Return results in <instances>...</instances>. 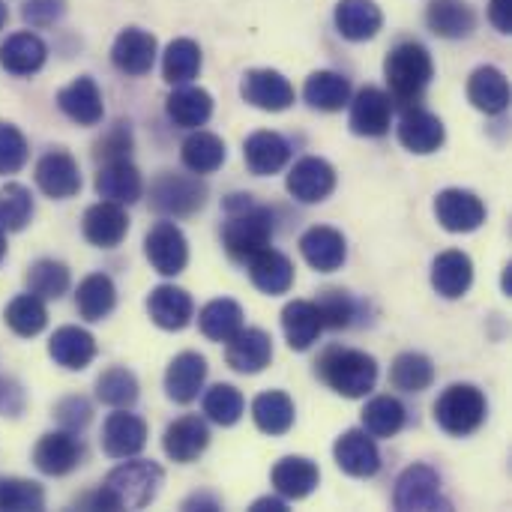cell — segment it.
Here are the masks:
<instances>
[{"instance_id":"83f0119b","label":"cell","mask_w":512,"mask_h":512,"mask_svg":"<svg viewBox=\"0 0 512 512\" xmlns=\"http://www.w3.org/2000/svg\"><path fill=\"white\" fill-rule=\"evenodd\" d=\"M96 192L102 201H114L120 207L135 204L144 195V180L138 168L123 159V162H105L96 174Z\"/></svg>"},{"instance_id":"bcb514c9","label":"cell","mask_w":512,"mask_h":512,"mask_svg":"<svg viewBox=\"0 0 512 512\" xmlns=\"http://www.w3.org/2000/svg\"><path fill=\"white\" fill-rule=\"evenodd\" d=\"M3 321H6V327H9L15 336L30 339V336H39V333L45 330V324H48V309H45V303H42L36 294H18V297L6 306Z\"/></svg>"},{"instance_id":"d6a6232c","label":"cell","mask_w":512,"mask_h":512,"mask_svg":"<svg viewBox=\"0 0 512 512\" xmlns=\"http://www.w3.org/2000/svg\"><path fill=\"white\" fill-rule=\"evenodd\" d=\"M48 354L57 366H63L69 372H81L96 357V339L81 327H60V330H54V336L48 342Z\"/></svg>"},{"instance_id":"3957f363","label":"cell","mask_w":512,"mask_h":512,"mask_svg":"<svg viewBox=\"0 0 512 512\" xmlns=\"http://www.w3.org/2000/svg\"><path fill=\"white\" fill-rule=\"evenodd\" d=\"M315 366H318L315 369L318 378L345 399H363L366 393L375 390V381H378V360L357 348L333 345L321 354Z\"/></svg>"},{"instance_id":"30bf717a","label":"cell","mask_w":512,"mask_h":512,"mask_svg":"<svg viewBox=\"0 0 512 512\" xmlns=\"http://www.w3.org/2000/svg\"><path fill=\"white\" fill-rule=\"evenodd\" d=\"M240 96L261 111H285L294 105V84L276 69H249L240 81Z\"/></svg>"},{"instance_id":"9a60e30c","label":"cell","mask_w":512,"mask_h":512,"mask_svg":"<svg viewBox=\"0 0 512 512\" xmlns=\"http://www.w3.org/2000/svg\"><path fill=\"white\" fill-rule=\"evenodd\" d=\"M225 363L240 375H258L273 360V339L258 327H243L234 339L225 342Z\"/></svg>"},{"instance_id":"91938a15","label":"cell","mask_w":512,"mask_h":512,"mask_svg":"<svg viewBox=\"0 0 512 512\" xmlns=\"http://www.w3.org/2000/svg\"><path fill=\"white\" fill-rule=\"evenodd\" d=\"M489 21L498 33H512V0H492L489 3Z\"/></svg>"},{"instance_id":"be15d7a7","label":"cell","mask_w":512,"mask_h":512,"mask_svg":"<svg viewBox=\"0 0 512 512\" xmlns=\"http://www.w3.org/2000/svg\"><path fill=\"white\" fill-rule=\"evenodd\" d=\"M6 21H9V9H6V3L0 0V30L6 27Z\"/></svg>"},{"instance_id":"836d02e7","label":"cell","mask_w":512,"mask_h":512,"mask_svg":"<svg viewBox=\"0 0 512 512\" xmlns=\"http://www.w3.org/2000/svg\"><path fill=\"white\" fill-rule=\"evenodd\" d=\"M426 24L441 39H468L477 30V15L465 0H432Z\"/></svg>"},{"instance_id":"6125c7cd","label":"cell","mask_w":512,"mask_h":512,"mask_svg":"<svg viewBox=\"0 0 512 512\" xmlns=\"http://www.w3.org/2000/svg\"><path fill=\"white\" fill-rule=\"evenodd\" d=\"M264 510H276V512H282V510H288V501L282 498V495H276V498H261V501H255L252 504V512H264Z\"/></svg>"},{"instance_id":"816d5d0a","label":"cell","mask_w":512,"mask_h":512,"mask_svg":"<svg viewBox=\"0 0 512 512\" xmlns=\"http://www.w3.org/2000/svg\"><path fill=\"white\" fill-rule=\"evenodd\" d=\"M243 408H246V402H243L240 390L231 387V384H216L204 396V414L216 426H234V423H240Z\"/></svg>"},{"instance_id":"f1b7e54d","label":"cell","mask_w":512,"mask_h":512,"mask_svg":"<svg viewBox=\"0 0 512 512\" xmlns=\"http://www.w3.org/2000/svg\"><path fill=\"white\" fill-rule=\"evenodd\" d=\"M474 282V261L462 249H447L432 264V285L447 300H462Z\"/></svg>"},{"instance_id":"1f68e13d","label":"cell","mask_w":512,"mask_h":512,"mask_svg":"<svg viewBox=\"0 0 512 512\" xmlns=\"http://www.w3.org/2000/svg\"><path fill=\"white\" fill-rule=\"evenodd\" d=\"M147 312H150L156 327H162V330H183V327H189L195 306H192V297L183 288L159 285L147 297Z\"/></svg>"},{"instance_id":"6f0895ef","label":"cell","mask_w":512,"mask_h":512,"mask_svg":"<svg viewBox=\"0 0 512 512\" xmlns=\"http://www.w3.org/2000/svg\"><path fill=\"white\" fill-rule=\"evenodd\" d=\"M21 15L30 27H51L66 15V3L63 0H27Z\"/></svg>"},{"instance_id":"11a10c76","label":"cell","mask_w":512,"mask_h":512,"mask_svg":"<svg viewBox=\"0 0 512 512\" xmlns=\"http://www.w3.org/2000/svg\"><path fill=\"white\" fill-rule=\"evenodd\" d=\"M27 153L30 150H27V138L21 135V129L0 120V174L6 177V174L21 171L27 162Z\"/></svg>"},{"instance_id":"2e32d148","label":"cell","mask_w":512,"mask_h":512,"mask_svg":"<svg viewBox=\"0 0 512 512\" xmlns=\"http://www.w3.org/2000/svg\"><path fill=\"white\" fill-rule=\"evenodd\" d=\"M336 465L339 471H345L348 477H375L381 471V453L375 438L366 429H348L336 447H333Z\"/></svg>"},{"instance_id":"ac0fdd59","label":"cell","mask_w":512,"mask_h":512,"mask_svg":"<svg viewBox=\"0 0 512 512\" xmlns=\"http://www.w3.org/2000/svg\"><path fill=\"white\" fill-rule=\"evenodd\" d=\"M147 447V423L117 408L102 426V450L111 459H132Z\"/></svg>"},{"instance_id":"f6af8a7d","label":"cell","mask_w":512,"mask_h":512,"mask_svg":"<svg viewBox=\"0 0 512 512\" xmlns=\"http://www.w3.org/2000/svg\"><path fill=\"white\" fill-rule=\"evenodd\" d=\"M408 411L396 396H375L363 411V429L372 438H396L405 429Z\"/></svg>"},{"instance_id":"94428289","label":"cell","mask_w":512,"mask_h":512,"mask_svg":"<svg viewBox=\"0 0 512 512\" xmlns=\"http://www.w3.org/2000/svg\"><path fill=\"white\" fill-rule=\"evenodd\" d=\"M183 510L216 512V510H222V504H219V498H213V495H192V498H186V501H183Z\"/></svg>"},{"instance_id":"4316f807","label":"cell","mask_w":512,"mask_h":512,"mask_svg":"<svg viewBox=\"0 0 512 512\" xmlns=\"http://www.w3.org/2000/svg\"><path fill=\"white\" fill-rule=\"evenodd\" d=\"M243 159L249 165L252 174L258 177H270L276 171H282L291 159V144L279 135V132H270V129H261V132H252L243 144Z\"/></svg>"},{"instance_id":"e0dca14e","label":"cell","mask_w":512,"mask_h":512,"mask_svg":"<svg viewBox=\"0 0 512 512\" xmlns=\"http://www.w3.org/2000/svg\"><path fill=\"white\" fill-rule=\"evenodd\" d=\"M36 186L48 195V198H72L81 189V171L72 153L66 150H48L39 162H36Z\"/></svg>"},{"instance_id":"7402d4cb","label":"cell","mask_w":512,"mask_h":512,"mask_svg":"<svg viewBox=\"0 0 512 512\" xmlns=\"http://www.w3.org/2000/svg\"><path fill=\"white\" fill-rule=\"evenodd\" d=\"M84 237L87 243L99 246V249H114L123 243V237L129 234V216L120 204L114 201H99L93 207H87L84 213Z\"/></svg>"},{"instance_id":"e575fe53","label":"cell","mask_w":512,"mask_h":512,"mask_svg":"<svg viewBox=\"0 0 512 512\" xmlns=\"http://www.w3.org/2000/svg\"><path fill=\"white\" fill-rule=\"evenodd\" d=\"M468 99L486 114H504L510 105V81L498 66H480L468 78Z\"/></svg>"},{"instance_id":"44dd1931","label":"cell","mask_w":512,"mask_h":512,"mask_svg":"<svg viewBox=\"0 0 512 512\" xmlns=\"http://www.w3.org/2000/svg\"><path fill=\"white\" fill-rule=\"evenodd\" d=\"M57 108L78 126H96L105 114L102 90L90 75H81L57 93Z\"/></svg>"},{"instance_id":"b9f144b4","label":"cell","mask_w":512,"mask_h":512,"mask_svg":"<svg viewBox=\"0 0 512 512\" xmlns=\"http://www.w3.org/2000/svg\"><path fill=\"white\" fill-rule=\"evenodd\" d=\"M198 327L210 342H228L243 330V309L228 297L210 300L198 315Z\"/></svg>"},{"instance_id":"74e56055","label":"cell","mask_w":512,"mask_h":512,"mask_svg":"<svg viewBox=\"0 0 512 512\" xmlns=\"http://www.w3.org/2000/svg\"><path fill=\"white\" fill-rule=\"evenodd\" d=\"M303 99L315 108V111H342L348 102H351V81L339 72H330V69H321V72H312L306 78V87H303Z\"/></svg>"},{"instance_id":"9c48e42d","label":"cell","mask_w":512,"mask_h":512,"mask_svg":"<svg viewBox=\"0 0 512 512\" xmlns=\"http://www.w3.org/2000/svg\"><path fill=\"white\" fill-rule=\"evenodd\" d=\"M285 186L300 204H321L336 189V168L321 156H303L288 171Z\"/></svg>"},{"instance_id":"4dcf8cb0","label":"cell","mask_w":512,"mask_h":512,"mask_svg":"<svg viewBox=\"0 0 512 512\" xmlns=\"http://www.w3.org/2000/svg\"><path fill=\"white\" fill-rule=\"evenodd\" d=\"M246 267H249L252 285H255L258 291L270 294V297L288 294L291 285H294V264H291L282 252H276V249H270V246H267L264 252H258L255 258H249Z\"/></svg>"},{"instance_id":"d6986e66","label":"cell","mask_w":512,"mask_h":512,"mask_svg":"<svg viewBox=\"0 0 512 512\" xmlns=\"http://www.w3.org/2000/svg\"><path fill=\"white\" fill-rule=\"evenodd\" d=\"M207 444H210V429L198 414H186V417L174 420L162 435L165 456L177 465L195 462L207 450Z\"/></svg>"},{"instance_id":"5bb4252c","label":"cell","mask_w":512,"mask_h":512,"mask_svg":"<svg viewBox=\"0 0 512 512\" xmlns=\"http://www.w3.org/2000/svg\"><path fill=\"white\" fill-rule=\"evenodd\" d=\"M111 63L123 72V75H147L156 63V36L150 30L141 27H126L117 33L114 45H111Z\"/></svg>"},{"instance_id":"680465c9","label":"cell","mask_w":512,"mask_h":512,"mask_svg":"<svg viewBox=\"0 0 512 512\" xmlns=\"http://www.w3.org/2000/svg\"><path fill=\"white\" fill-rule=\"evenodd\" d=\"M24 411V390L12 378H0V414H21Z\"/></svg>"},{"instance_id":"c3c4849f","label":"cell","mask_w":512,"mask_h":512,"mask_svg":"<svg viewBox=\"0 0 512 512\" xmlns=\"http://www.w3.org/2000/svg\"><path fill=\"white\" fill-rule=\"evenodd\" d=\"M27 288L39 300H60L69 291V270H66V264L51 261V258H39L27 270Z\"/></svg>"},{"instance_id":"603a6c76","label":"cell","mask_w":512,"mask_h":512,"mask_svg":"<svg viewBox=\"0 0 512 512\" xmlns=\"http://www.w3.org/2000/svg\"><path fill=\"white\" fill-rule=\"evenodd\" d=\"M207 378V360L195 351H183L171 360L165 372V393L177 405H189L198 399L201 387Z\"/></svg>"},{"instance_id":"7c38bea8","label":"cell","mask_w":512,"mask_h":512,"mask_svg":"<svg viewBox=\"0 0 512 512\" xmlns=\"http://www.w3.org/2000/svg\"><path fill=\"white\" fill-rule=\"evenodd\" d=\"M348 105H351L348 126H351L354 135L381 138V135L390 132V123H393V102H390V96H387L381 87H363Z\"/></svg>"},{"instance_id":"681fc988","label":"cell","mask_w":512,"mask_h":512,"mask_svg":"<svg viewBox=\"0 0 512 512\" xmlns=\"http://www.w3.org/2000/svg\"><path fill=\"white\" fill-rule=\"evenodd\" d=\"M0 510L6 512H39L45 510V492L33 480L0 477Z\"/></svg>"},{"instance_id":"ba28073f","label":"cell","mask_w":512,"mask_h":512,"mask_svg":"<svg viewBox=\"0 0 512 512\" xmlns=\"http://www.w3.org/2000/svg\"><path fill=\"white\" fill-rule=\"evenodd\" d=\"M144 255L150 267L162 276H180L189 264L186 234L174 222H156L144 237Z\"/></svg>"},{"instance_id":"f907efd6","label":"cell","mask_w":512,"mask_h":512,"mask_svg":"<svg viewBox=\"0 0 512 512\" xmlns=\"http://www.w3.org/2000/svg\"><path fill=\"white\" fill-rule=\"evenodd\" d=\"M33 216L30 189L21 183H6L0 189V228L3 231H24Z\"/></svg>"},{"instance_id":"7a4b0ae2","label":"cell","mask_w":512,"mask_h":512,"mask_svg":"<svg viewBox=\"0 0 512 512\" xmlns=\"http://www.w3.org/2000/svg\"><path fill=\"white\" fill-rule=\"evenodd\" d=\"M432 75H435L432 54L420 42H399L384 60V78L390 87L387 96L405 111L420 105L426 87L432 84Z\"/></svg>"},{"instance_id":"8d00e7d4","label":"cell","mask_w":512,"mask_h":512,"mask_svg":"<svg viewBox=\"0 0 512 512\" xmlns=\"http://www.w3.org/2000/svg\"><path fill=\"white\" fill-rule=\"evenodd\" d=\"M282 330H285V339H288V348L291 351H309L324 324H321V315H318V306L309 303V300H294L282 309Z\"/></svg>"},{"instance_id":"f546056e","label":"cell","mask_w":512,"mask_h":512,"mask_svg":"<svg viewBox=\"0 0 512 512\" xmlns=\"http://www.w3.org/2000/svg\"><path fill=\"white\" fill-rule=\"evenodd\" d=\"M48 60V45L30 33V30H21V33H12L3 45H0V66L9 72V75H33L45 66Z\"/></svg>"},{"instance_id":"60d3db41","label":"cell","mask_w":512,"mask_h":512,"mask_svg":"<svg viewBox=\"0 0 512 512\" xmlns=\"http://www.w3.org/2000/svg\"><path fill=\"white\" fill-rule=\"evenodd\" d=\"M225 156H228L225 141L204 129H192V135L180 147V159L192 174H213L216 168H222Z\"/></svg>"},{"instance_id":"8fae6325","label":"cell","mask_w":512,"mask_h":512,"mask_svg":"<svg viewBox=\"0 0 512 512\" xmlns=\"http://www.w3.org/2000/svg\"><path fill=\"white\" fill-rule=\"evenodd\" d=\"M435 216L450 234H471L486 222V204L468 189H444L435 198Z\"/></svg>"},{"instance_id":"8992f818","label":"cell","mask_w":512,"mask_h":512,"mask_svg":"<svg viewBox=\"0 0 512 512\" xmlns=\"http://www.w3.org/2000/svg\"><path fill=\"white\" fill-rule=\"evenodd\" d=\"M150 207L162 216H192L207 204V183L198 174L162 171L150 183Z\"/></svg>"},{"instance_id":"f5cc1de1","label":"cell","mask_w":512,"mask_h":512,"mask_svg":"<svg viewBox=\"0 0 512 512\" xmlns=\"http://www.w3.org/2000/svg\"><path fill=\"white\" fill-rule=\"evenodd\" d=\"M318 306V315H321V324L330 327V330H345L351 327V318H354V300L348 291L342 288H327L321 291V297L315 300Z\"/></svg>"},{"instance_id":"7dc6e473","label":"cell","mask_w":512,"mask_h":512,"mask_svg":"<svg viewBox=\"0 0 512 512\" xmlns=\"http://www.w3.org/2000/svg\"><path fill=\"white\" fill-rule=\"evenodd\" d=\"M96 396L108 408H132L138 399V378L126 366H111L99 375Z\"/></svg>"},{"instance_id":"5b68a950","label":"cell","mask_w":512,"mask_h":512,"mask_svg":"<svg viewBox=\"0 0 512 512\" xmlns=\"http://www.w3.org/2000/svg\"><path fill=\"white\" fill-rule=\"evenodd\" d=\"M486 414H489V402L483 390L474 384H453L435 402V423L453 438L474 435L486 423Z\"/></svg>"},{"instance_id":"6da1fadb","label":"cell","mask_w":512,"mask_h":512,"mask_svg":"<svg viewBox=\"0 0 512 512\" xmlns=\"http://www.w3.org/2000/svg\"><path fill=\"white\" fill-rule=\"evenodd\" d=\"M225 213L228 219L222 225V246L234 261L246 264L249 258H255L273 243V234H276L273 210L255 204L252 195H243V192L228 195Z\"/></svg>"},{"instance_id":"4fadbf2b","label":"cell","mask_w":512,"mask_h":512,"mask_svg":"<svg viewBox=\"0 0 512 512\" xmlns=\"http://www.w3.org/2000/svg\"><path fill=\"white\" fill-rule=\"evenodd\" d=\"M81 459H84V447L75 438V432H66V429L42 435L33 450V465L45 477H66L81 465Z\"/></svg>"},{"instance_id":"e7e4bbea","label":"cell","mask_w":512,"mask_h":512,"mask_svg":"<svg viewBox=\"0 0 512 512\" xmlns=\"http://www.w3.org/2000/svg\"><path fill=\"white\" fill-rule=\"evenodd\" d=\"M3 255H6V237H3V228H0V261H3Z\"/></svg>"},{"instance_id":"484cf974","label":"cell","mask_w":512,"mask_h":512,"mask_svg":"<svg viewBox=\"0 0 512 512\" xmlns=\"http://www.w3.org/2000/svg\"><path fill=\"white\" fill-rule=\"evenodd\" d=\"M447 138V129L441 123V117H435L432 111L423 108H408L402 123H399V141L405 150L417 153V156H429L435 153Z\"/></svg>"},{"instance_id":"f35d334b","label":"cell","mask_w":512,"mask_h":512,"mask_svg":"<svg viewBox=\"0 0 512 512\" xmlns=\"http://www.w3.org/2000/svg\"><path fill=\"white\" fill-rule=\"evenodd\" d=\"M294 417H297L294 402L282 390H267L252 402V420L264 435H273V438L288 435L294 426Z\"/></svg>"},{"instance_id":"d590c367","label":"cell","mask_w":512,"mask_h":512,"mask_svg":"<svg viewBox=\"0 0 512 512\" xmlns=\"http://www.w3.org/2000/svg\"><path fill=\"white\" fill-rule=\"evenodd\" d=\"M165 111H168V117H171L174 126H180V129H198L213 114V96L204 87L177 84V90L165 99Z\"/></svg>"},{"instance_id":"ab89813d","label":"cell","mask_w":512,"mask_h":512,"mask_svg":"<svg viewBox=\"0 0 512 512\" xmlns=\"http://www.w3.org/2000/svg\"><path fill=\"white\" fill-rule=\"evenodd\" d=\"M114 306H117V288H114L111 276L93 273V276L81 279V285L75 291V309L84 321H102L114 312Z\"/></svg>"},{"instance_id":"db71d44e","label":"cell","mask_w":512,"mask_h":512,"mask_svg":"<svg viewBox=\"0 0 512 512\" xmlns=\"http://www.w3.org/2000/svg\"><path fill=\"white\" fill-rule=\"evenodd\" d=\"M129 153H132V129H129V123H123V120H117L96 144H93V159L96 162H123V159H129Z\"/></svg>"},{"instance_id":"d4e9b609","label":"cell","mask_w":512,"mask_h":512,"mask_svg":"<svg viewBox=\"0 0 512 512\" xmlns=\"http://www.w3.org/2000/svg\"><path fill=\"white\" fill-rule=\"evenodd\" d=\"M333 21L348 42H366L384 27V12L375 0H339Z\"/></svg>"},{"instance_id":"cb8c5ba5","label":"cell","mask_w":512,"mask_h":512,"mask_svg":"<svg viewBox=\"0 0 512 512\" xmlns=\"http://www.w3.org/2000/svg\"><path fill=\"white\" fill-rule=\"evenodd\" d=\"M270 483L276 489V495H282L285 501H303L309 498L318 483H321V471L312 459L303 456H285L282 462H276Z\"/></svg>"},{"instance_id":"ee69618b","label":"cell","mask_w":512,"mask_h":512,"mask_svg":"<svg viewBox=\"0 0 512 512\" xmlns=\"http://www.w3.org/2000/svg\"><path fill=\"white\" fill-rule=\"evenodd\" d=\"M435 381V363L426 354L417 351H405L393 360L390 369V384L402 393H423L429 390Z\"/></svg>"},{"instance_id":"52a82bcc","label":"cell","mask_w":512,"mask_h":512,"mask_svg":"<svg viewBox=\"0 0 512 512\" xmlns=\"http://www.w3.org/2000/svg\"><path fill=\"white\" fill-rule=\"evenodd\" d=\"M393 504H396V510L405 512L450 510V501L441 492V477L429 465H411V468L402 471V477L396 480Z\"/></svg>"},{"instance_id":"ffe728a7","label":"cell","mask_w":512,"mask_h":512,"mask_svg":"<svg viewBox=\"0 0 512 512\" xmlns=\"http://www.w3.org/2000/svg\"><path fill=\"white\" fill-rule=\"evenodd\" d=\"M300 252L312 270L336 273L348 258V243H345L342 231H336L330 225H315L300 237Z\"/></svg>"},{"instance_id":"9f6ffc18","label":"cell","mask_w":512,"mask_h":512,"mask_svg":"<svg viewBox=\"0 0 512 512\" xmlns=\"http://www.w3.org/2000/svg\"><path fill=\"white\" fill-rule=\"evenodd\" d=\"M54 417H57V423H60L66 432H81V429L90 423L93 408H90V402H87L84 396H66L63 402H57Z\"/></svg>"},{"instance_id":"7bdbcfd3","label":"cell","mask_w":512,"mask_h":512,"mask_svg":"<svg viewBox=\"0 0 512 512\" xmlns=\"http://www.w3.org/2000/svg\"><path fill=\"white\" fill-rule=\"evenodd\" d=\"M198 72H201V48H198V42L186 39V36L168 42V48L162 54V78L177 87V84H189L192 78H198Z\"/></svg>"},{"instance_id":"277c9868","label":"cell","mask_w":512,"mask_h":512,"mask_svg":"<svg viewBox=\"0 0 512 512\" xmlns=\"http://www.w3.org/2000/svg\"><path fill=\"white\" fill-rule=\"evenodd\" d=\"M165 483V471L150 459L123 462L105 477V489L111 492L117 510H144L156 501L159 489Z\"/></svg>"}]
</instances>
